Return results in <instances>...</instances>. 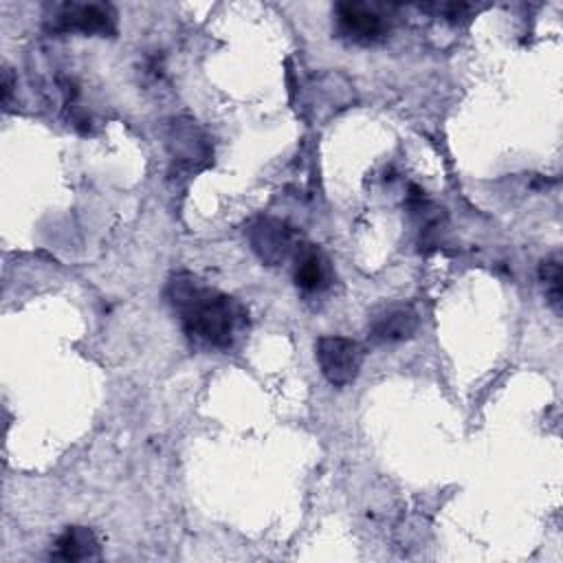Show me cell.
Wrapping results in <instances>:
<instances>
[{
	"label": "cell",
	"mask_w": 563,
	"mask_h": 563,
	"mask_svg": "<svg viewBox=\"0 0 563 563\" xmlns=\"http://www.w3.org/2000/svg\"><path fill=\"white\" fill-rule=\"evenodd\" d=\"M167 299L187 334L207 345L231 347L246 325L242 303L191 273H178L167 282Z\"/></svg>",
	"instance_id": "1"
},
{
	"label": "cell",
	"mask_w": 563,
	"mask_h": 563,
	"mask_svg": "<svg viewBox=\"0 0 563 563\" xmlns=\"http://www.w3.org/2000/svg\"><path fill=\"white\" fill-rule=\"evenodd\" d=\"M334 15V31L339 37L354 42V44H376L389 31V15L367 2H339L332 11Z\"/></svg>",
	"instance_id": "2"
},
{
	"label": "cell",
	"mask_w": 563,
	"mask_h": 563,
	"mask_svg": "<svg viewBox=\"0 0 563 563\" xmlns=\"http://www.w3.org/2000/svg\"><path fill=\"white\" fill-rule=\"evenodd\" d=\"M314 358L319 363V369L323 378L334 385V387H345L350 385L363 365L365 352L361 343L347 336H321L314 343Z\"/></svg>",
	"instance_id": "3"
},
{
	"label": "cell",
	"mask_w": 563,
	"mask_h": 563,
	"mask_svg": "<svg viewBox=\"0 0 563 563\" xmlns=\"http://www.w3.org/2000/svg\"><path fill=\"white\" fill-rule=\"evenodd\" d=\"M48 24L53 31L62 33L112 35L117 31V13L103 2H64L53 7Z\"/></svg>",
	"instance_id": "4"
},
{
	"label": "cell",
	"mask_w": 563,
	"mask_h": 563,
	"mask_svg": "<svg viewBox=\"0 0 563 563\" xmlns=\"http://www.w3.org/2000/svg\"><path fill=\"white\" fill-rule=\"evenodd\" d=\"M246 238L255 255L268 266L282 264L297 249L295 231L290 229V224L277 218H257L246 229Z\"/></svg>",
	"instance_id": "5"
},
{
	"label": "cell",
	"mask_w": 563,
	"mask_h": 563,
	"mask_svg": "<svg viewBox=\"0 0 563 563\" xmlns=\"http://www.w3.org/2000/svg\"><path fill=\"white\" fill-rule=\"evenodd\" d=\"M418 330V312L402 303L380 306L367 328V336L374 345H394L411 339Z\"/></svg>",
	"instance_id": "6"
},
{
	"label": "cell",
	"mask_w": 563,
	"mask_h": 563,
	"mask_svg": "<svg viewBox=\"0 0 563 563\" xmlns=\"http://www.w3.org/2000/svg\"><path fill=\"white\" fill-rule=\"evenodd\" d=\"M295 284L303 292H321L332 284L334 271L328 255L317 244H297L295 249Z\"/></svg>",
	"instance_id": "7"
},
{
	"label": "cell",
	"mask_w": 563,
	"mask_h": 563,
	"mask_svg": "<svg viewBox=\"0 0 563 563\" xmlns=\"http://www.w3.org/2000/svg\"><path fill=\"white\" fill-rule=\"evenodd\" d=\"M99 554V541L95 532L86 526H68L55 541V550L51 552L57 561H84L95 559Z\"/></svg>",
	"instance_id": "8"
},
{
	"label": "cell",
	"mask_w": 563,
	"mask_h": 563,
	"mask_svg": "<svg viewBox=\"0 0 563 563\" xmlns=\"http://www.w3.org/2000/svg\"><path fill=\"white\" fill-rule=\"evenodd\" d=\"M539 279L545 290V299L550 308L561 314V303H563V288H561V255L552 253L539 264Z\"/></svg>",
	"instance_id": "9"
}]
</instances>
